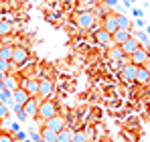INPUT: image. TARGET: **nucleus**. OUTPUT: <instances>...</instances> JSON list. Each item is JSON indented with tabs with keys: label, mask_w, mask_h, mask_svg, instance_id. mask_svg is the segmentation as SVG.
I'll return each mask as SVG.
<instances>
[{
	"label": "nucleus",
	"mask_w": 150,
	"mask_h": 142,
	"mask_svg": "<svg viewBox=\"0 0 150 142\" xmlns=\"http://www.w3.org/2000/svg\"><path fill=\"white\" fill-rule=\"evenodd\" d=\"M96 14H93V10H81L77 16H75V24L81 28V31H91L93 26H96Z\"/></svg>",
	"instance_id": "f257e3e1"
},
{
	"label": "nucleus",
	"mask_w": 150,
	"mask_h": 142,
	"mask_svg": "<svg viewBox=\"0 0 150 142\" xmlns=\"http://www.w3.org/2000/svg\"><path fill=\"white\" fill-rule=\"evenodd\" d=\"M53 116H57V104L53 99H41V104H39V118L43 122H47Z\"/></svg>",
	"instance_id": "f03ea898"
},
{
	"label": "nucleus",
	"mask_w": 150,
	"mask_h": 142,
	"mask_svg": "<svg viewBox=\"0 0 150 142\" xmlns=\"http://www.w3.org/2000/svg\"><path fill=\"white\" fill-rule=\"evenodd\" d=\"M45 128H49V130H53V132H61L63 128H67V122H65V118L63 116H53V118H49L47 122H45Z\"/></svg>",
	"instance_id": "7ed1b4c3"
},
{
	"label": "nucleus",
	"mask_w": 150,
	"mask_h": 142,
	"mask_svg": "<svg viewBox=\"0 0 150 142\" xmlns=\"http://www.w3.org/2000/svg\"><path fill=\"white\" fill-rule=\"evenodd\" d=\"M39 99H35V97H30L28 102H26L25 106H23V112H25V118H39Z\"/></svg>",
	"instance_id": "20e7f679"
},
{
	"label": "nucleus",
	"mask_w": 150,
	"mask_h": 142,
	"mask_svg": "<svg viewBox=\"0 0 150 142\" xmlns=\"http://www.w3.org/2000/svg\"><path fill=\"white\" fill-rule=\"evenodd\" d=\"M28 59H30V53H28V49H26V47H14L12 63H16V65H25Z\"/></svg>",
	"instance_id": "39448f33"
},
{
	"label": "nucleus",
	"mask_w": 150,
	"mask_h": 142,
	"mask_svg": "<svg viewBox=\"0 0 150 142\" xmlns=\"http://www.w3.org/2000/svg\"><path fill=\"white\" fill-rule=\"evenodd\" d=\"M101 28L110 35H114L118 31V14H105L103 16V23H101Z\"/></svg>",
	"instance_id": "423d86ee"
},
{
	"label": "nucleus",
	"mask_w": 150,
	"mask_h": 142,
	"mask_svg": "<svg viewBox=\"0 0 150 142\" xmlns=\"http://www.w3.org/2000/svg\"><path fill=\"white\" fill-rule=\"evenodd\" d=\"M128 59H130V63H134V65L142 67V65L146 63V59H148V53H146V49H144V47H138L132 55H130V57H128Z\"/></svg>",
	"instance_id": "0eeeda50"
},
{
	"label": "nucleus",
	"mask_w": 150,
	"mask_h": 142,
	"mask_svg": "<svg viewBox=\"0 0 150 142\" xmlns=\"http://www.w3.org/2000/svg\"><path fill=\"white\" fill-rule=\"evenodd\" d=\"M53 89H55V85H53L51 79H41V81H39V94L37 95H41V97L47 99V97L53 94Z\"/></svg>",
	"instance_id": "6e6552de"
},
{
	"label": "nucleus",
	"mask_w": 150,
	"mask_h": 142,
	"mask_svg": "<svg viewBox=\"0 0 150 142\" xmlns=\"http://www.w3.org/2000/svg\"><path fill=\"white\" fill-rule=\"evenodd\" d=\"M120 47H122V51H124L126 57H130V55H132V53H134L136 49L140 47V41H138V39H136V37L132 35V37H130V39H128V41L124 43V45H120Z\"/></svg>",
	"instance_id": "1a4fd4ad"
},
{
	"label": "nucleus",
	"mask_w": 150,
	"mask_h": 142,
	"mask_svg": "<svg viewBox=\"0 0 150 142\" xmlns=\"http://www.w3.org/2000/svg\"><path fill=\"white\" fill-rule=\"evenodd\" d=\"M21 83H23L21 87H23L30 97H35V95L39 94V81H37V79H25V81H21Z\"/></svg>",
	"instance_id": "9d476101"
},
{
	"label": "nucleus",
	"mask_w": 150,
	"mask_h": 142,
	"mask_svg": "<svg viewBox=\"0 0 150 142\" xmlns=\"http://www.w3.org/2000/svg\"><path fill=\"white\" fill-rule=\"evenodd\" d=\"M136 73H138V65H134V63H126L122 67V75L126 81H136Z\"/></svg>",
	"instance_id": "9b49d317"
},
{
	"label": "nucleus",
	"mask_w": 150,
	"mask_h": 142,
	"mask_svg": "<svg viewBox=\"0 0 150 142\" xmlns=\"http://www.w3.org/2000/svg\"><path fill=\"white\" fill-rule=\"evenodd\" d=\"M130 37H132V33H130V31H122V28H118V31L112 35V41H114V43L120 47V45H124Z\"/></svg>",
	"instance_id": "f8f14e48"
},
{
	"label": "nucleus",
	"mask_w": 150,
	"mask_h": 142,
	"mask_svg": "<svg viewBox=\"0 0 150 142\" xmlns=\"http://www.w3.org/2000/svg\"><path fill=\"white\" fill-rule=\"evenodd\" d=\"M12 99H14V104H16V106H25L26 102L30 99V95L26 94L23 87H18V89H14V92H12Z\"/></svg>",
	"instance_id": "ddd939ff"
},
{
	"label": "nucleus",
	"mask_w": 150,
	"mask_h": 142,
	"mask_svg": "<svg viewBox=\"0 0 150 142\" xmlns=\"http://www.w3.org/2000/svg\"><path fill=\"white\" fill-rule=\"evenodd\" d=\"M18 83H21V81H18V79H16L14 75H6V77H4V81H2V85H4V89H12V92L21 87Z\"/></svg>",
	"instance_id": "4468645a"
},
{
	"label": "nucleus",
	"mask_w": 150,
	"mask_h": 142,
	"mask_svg": "<svg viewBox=\"0 0 150 142\" xmlns=\"http://www.w3.org/2000/svg\"><path fill=\"white\" fill-rule=\"evenodd\" d=\"M136 83L138 85H146L150 83V73L144 67H138V73H136Z\"/></svg>",
	"instance_id": "2eb2a0df"
},
{
	"label": "nucleus",
	"mask_w": 150,
	"mask_h": 142,
	"mask_svg": "<svg viewBox=\"0 0 150 142\" xmlns=\"http://www.w3.org/2000/svg\"><path fill=\"white\" fill-rule=\"evenodd\" d=\"M12 33V24L8 18H0V39H4V37H8Z\"/></svg>",
	"instance_id": "dca6fc26"
},
{
	"label": "nucleus",
	"mask_w": 150,
	"mask_h": 142,
	"mask_svg": "<svg viewBox=\"0 0 150 142\" xmlns=\"http://www.w3.org/2000/svg\"><path fill=\"white\" fill-rule=\"evenodd\" d=\"M96 41H98L100 45H110V43H112V35L105 33L103 28H100V31L96 33Z\"/></svg>",
	"instance_id": "f3484780"
},
{
	"label": "nucleus",
	"mask_w": 150,
	"mask_h": 142,
	"mask_svg": "<svg viewBox=\"0 0 150 142\" xmlns=\"http://www.w3.org/2000/svg\"><path fill=\"white\" fill-rule=\"evenodd\" d=\"M57 142H73V130L63 128L61 132H57Z\"/></svg>",
	"instance_id": "a211bd4d"
},
{
	"label": "nucleus",
	"mask_w": 150,
	"mask_h": 142,
	"mask_svg": "<svg viewBox=\"0 0 150 142\" xmlns=\"http://www.w3.org/2000/svg\"><path fill=\"white\" fill-rule=\"evenodd\" d=\"M12 53H14V47H10V45H2L0 49V59H4V61H12Z\"/></svg>",
	"instance_id": "6ab92c4d"
},
{
	"label": "nucleus",
	"mask_w": 150,
	"mask_h": 142,
	"mask_svg": "<svg viewBox=\"0 0 150 142\" xmlns=\"http://www.w3.org/2000/svg\"><path fill=\"white\" fill-rule=\"evenodd\" d=\"M41 138L45 142H57V132H53L49 128H45L43 126V130H41Z\"/></svg>",
	"instance_id": "aec40b11"
},
{
	"label": "nucleus",
	"mask_w": 150,
	"mask_h": 142,
	"mask_svg": "<svg viewBox=\"0 0 150 142\" xmlns=\"http://www.w3.org/2000/svg\"><path fill=\"white\" fill-rule=\"evenodd\" d=\"M126 55H124V51H122V47H112L110 49V59H114V61H122Z\"/></svg>",
	"instance_id": "412c9836"
},
{
	"label": "nucleus",
	"mask_w": 150,
	"mask_h": 142,
	"mask_svg": "<svg viewBox=\"0 0 150 142\" xmlns=\"http://www.w3.org/2000/svg\"><path fill=\"white\" fill-rule=\"evenodd\" d=\"M118 28H122V31H130V28H132L130 18H126L124 14H118Z\"/></svg>",
	"instance_id": "4be33fe9"
},
{
	"label": "nucleus",
	"mask_w": 150,
	"mask_h": 142,
	"mask_svg": "<svg viewBox=\"0 0 150 142\" xmlns=\"http://www.w3.org/2000/svg\"><path fill=\"white\" fill-rule=\"evenodd\" d=\"M73 142H87L85 132H83V130H77V132H73Z\"/></svg>",
	"instance_id": "5701e85b"
},
{
	"label": "nucleus",
	"mask_w": 150,
	"mask_h": 142,
	"mask_svg": "<svg viewBox=\"0 0 150 142\" xmlns=\"http://www.w3.org/2000/svg\"><path fill=\"white\" fill-rule=\"evenodd\" d=\"M8 116H10V110L6 108V104H2V102H0V120L8 118Z\"/></svg>",
	"instance_id": "b1692460"
},
{
	"label": "nucleus",
	"mask_w": 150,
	"mask_h": 142,
	"mask_svg": "<svg viewBox=\"0 0 150 142\" xmlns=\"http://www.w3.org/2000/svg\"><path fill=\"white\" fill-rule=\"evenodd\" d=\"M0 142H14V138L8 132H0Z\"/></svg>",
	"instance_id": "393cba45"
},
{
	"label": "nucleus",
	"mask_w": 150,
	"mask_h": 142,
	"mask_svg": "<svg viewBox=\"0 0 150 142\" xmlns=\"http://www.w3.org/2000/svg\"><path fill=\"white\" fill-rule=\"evenodd\" d=\"M8 89H2V92H0V102H2V104H6V99H8Z\"/></svg>",
	"instance_id": "a878e982"
},
{
	"label": "nucleus",
	"mask_w": 150,
	"mask_h": 142,
	"mask_svg": "<svg viewBox=\"0 0 150 142\" xmlns=\"http://www.w3.org/2000/svg\"><path fill=\"white\" fill-rule=\"evenodd\" d=\"M6 69H8V61L0 59V71H4V73H6Z\"/></svg>",
	"instance_id": "bb28decb"
},
{
	"label": "nucleus",
	"mask_w": 150,
	"mask_h": 142,
	"mask_svg": "<svg viewBox=\"0 0 150 142\" xmlns=\"http://www.w3.org/2000/svg\"><path fill=\"white\" fill-rule=\"evenodd\" d=\"M138 37H140V41H142V43H146V41H148V35H146V33H138Z\"/></svg>",
	"instance_id": "cd10ccee"
},
{
	"label": "nucleus",
	"mask_w": 150,
	"mask_h": 142,
	"mask_svg": "<svg viewBox=\"0 0 150 142\" xmlns=\"http://www.w3.org/2000/svg\"><path fill=\"white\" fill-rule=\"evenodd\" d=\"M142 67H144V69H146V71H148V73H150V57H148V59H146V63H144Z\"/></svg>",
	"instance_id": "c85d7f7f"
},
{
	"label": "nucleus",
	"mask_w": 150,
	"mask_h": 142,
	"mask_svg": "<svg viewBox=\"0 0 150 142\" xmlns=\"http://www.w3.org/2000/svg\"><path fill=\"white\" fill-rule=\"evenodd\" d=\"M105 4H108V6H114V4H116V0H105Z\"/></svg>",
	"instance_id": "c756f323"
},
{
	"label": "nucleus",
	"mask_w": 150,
	"mask_h": 142,
	"mask_svg": "<svg viewBox=\"0 0 150 142\" xmlns=\"http://www.w3.org/2000/svg\"><path fill=\"white\" fill-rule=\"evenodd\" d=\"M4 77H6V73H4V71H0V83L4 81Z\"/></svg>",
	"instance_id": "7c9ffc66"
},
{
	"label": "nucleus",
	"mask_w": 150,
	"mask_h": 142,
	"mask_svg": "<svg viewBox=\"0 0 150 142\" xmlns=\"http://www.w3.org/2000/svg\"><path fill=\"white\" fill-rule=\"evenodd\" d=\"M2 10H4V2L0 0V12H2Z\"/></svg>",
	"instance_id": "2f4dec72"
},
{
	"label": "nucleus",
	"mask_w": 150,
	"mask_h": 142,
	"mask_svg": "<svg viewBox=\"0 0 150 142\" xmlns=\"http://www.w3.org/2000/svg\"><path fill=\"white\" fill-rule=\"evenodd\" d=\"M146 53H148V57H150V47H148V49H146Z\"/></svg>",
	"instance_id": "473e14b6"
},
{
	"label": "nucleus",
	"mask_w": 150,
	"mask_h": 142,
	"mask_svg": "<svg viewBox=\"0 0 150 142\" xmlns=\"http://www.w3.org/2000/svg\"><path fill=\"white\" fill-rule=\"evenodd\" d=\"M2 45H4V43H2V39H0V49H2Z\"/></svg>",
	"instance_id": "72a5a7b5"
},
{
	"label": "nucleus",
	"mask_w": 150,
	"mask_h": 142,
	"mask_svg": "<svg viewBox=\"0 0 150 142\" xmlns=\"http://www.w3.org/2000/svg\"><path fill=\"white\" fill-rule=\"evenodd\" d=\"M83 2H85V0H83Z\"/></svg>",
	"instance_id": "f704fd0d"
}]
</instances>
